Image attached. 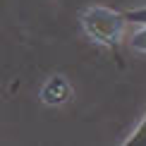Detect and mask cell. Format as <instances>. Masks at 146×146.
Segmentation results:
<instances>
[{
	"instance_id": "1",
	"label": "cell",
	"mask_w": 146,
	"mask_h": 146,
	"mask_svg": "<svg viewBox=\"0 0 146 146\" xmlns=\"http://www.w3.org/2000/svg\"><path fill=\"white\" fill-rule=\"evenodd\" d=\"M79 24H82V31L94 43L106 46L110 50H117L120 41H122V34H125L127 17H125V12H115L113 7L91 5V7H86L82 12Z\"/></svg>"
},
{
	"instance_id": "2",
	"label": "cell",
	"mask_w": 146,
	"mask_h": 146,
	"mask_svg": "<svg viewBox=\"0 0 146 146\" xmlns=\"http://www.w3.org/2000/svg\"><path fill=\"white\" fill-rule=\"evenodd\" d=\"M72 86L62 74H53L46 79V84L41 86V101L46 106H62L65 101H70Z\"/></svg>"
},
{
	"instance_id": "3",
	"label": "cell",
	"mask_w": 146,
	"mask_h": 146,
	"mask_svg": "<svg viewBox=\"0 0 146 146\" xmlns=\"http://www.w3.org/2000/svg\"><path fill=\"white\" fill-rule=\"evenodd\" d=\"M125 146H146V115L139 120V125L132 129V134L125 139Z\"/></svg>"
},
{
	"instance_id": "4",
	"label": "cell",
	"mask_w": 146,
	"mask_h": 146,
	"mask_svg": "<svg viewBox=\"0 0 146 146\" xmlns=\"http://www.w3.org/2000/svg\"><path fill=\"white\" fill-rule=\"evenodd\" d=\"M129 46L137 53H146V24H139V29L129 36Z\"/></svg>"
},
{
	"instance_id": "5",
	"label": "cell",
	"mask_w": 146,
	"mask_h": 146,
	"mask_svg": "<svg viewBox=\"0 0 146 146\" xmlns=\"http://www.w3.org/2000/svg\"><path fill=\"white\" fill-rule=\"evenodd\" d=\"M125 17H127V22H132V24H146V5L127 10V12H125Z\"/></svg>"
}]
</instances>
